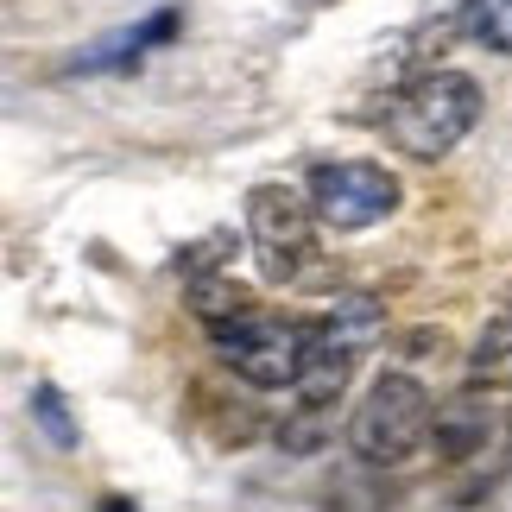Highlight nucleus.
I'll return each instance as SVG.
<instances>
[{"instance_id":"2eb2a0df","label":"nucleus","mask_w":512,"mask_h":512,"mask_svg":"<svg viewBox=\"0 0 512 512\" xmlns=\"http://www.w3.org/2000/svg\"><path fill=\"white\" fill-rule=\"evenodd\" d=\"M506 310H512V304H506Z\"/></svg>"},{"instance_id":"f257e3e1","label":"nucleus","mask_w":512,"mask_h":512,"mask_svg":"<svg viewBox=\"0 0 512 512\" xmlns=\"http://www.w3.org/2000/svg\"><path fill=\"white\" fill-rule=\"evenodd\" d=\"M481 121V83L462 70H430L418 76L405 95H392L386 108V140L405 152V159H443L456 152Z\"/></svg>"},{"instance_id":"4468645a","label":"nucleus","mask_w":512,"mask_h":512,"mask_svg":"<svg viewBox=\"0 0 512 512\" xmlns=\"http://www.w3.org/2000/svg\"><path fill=\"white\" fill-rule=\"evenodd\" d=\"M506 430H512V418H506Z\"/></svg>"},{"instance_id":"f8f14e48","label":"nucleus","mask_w":512,"mask_h":512,"mask_svg":"<svg viewBox=\"0 0 512 512\" xmlns=\"http://www.w3.org/2000/svg\"><path fill=\"white\" fill-rule=\"evenodd\" d=\"M32 418L45 424V437H51L57 449H76V424H70L64 392H57V386H32Z\"/></svg>"},{"instance_id":"1a4fd4ad","label":"nucleus","mask_w":512,"mask_h":512,"mask_svg":"<svg viewBox=\"0 0 512 512\" xmlns=\"http://www.w3.org/2000/svg\"><path fill=\"white\" fill-rule=\"evenodd\" d=\"M190 310L209 329H222L234 317H253V298H247V285L228 279V272H196V279H190Z\"/></svg>"},{"instance_id":"0eeeda50","label":"nucleus","mask_w":512,"mask_h":512,"mask_svg":"<svg viewBox=\"0 0 512 512\" xmlns=\"http://www.w3.org/2000/svg\"><path fill=\"white\" fill-rule=\"evenodd\" d=\"M177 32V7H165V13H152L146 26H133V32H114L108 45H95V51H83L76 57V76H95V70H127V64H140V57L152 51V45H165V38Z\"/></svg>"},{"instance_id":"39448f33","label":"nucleus","mask_w":512,"mask_h":512,"mask_svg":"<svg viewBox=\"0 0 512 512\" xmlns=\"http://www.w3.org/2000/svg\"><path fill=\"white\" fill-rule=\"evenodd\" d=\"M310 209L336 234L380 228L386 215L399 209V177L386 165H373V159H323L310 171Z\"/></svg>"},{"instance_id":"f03ea898","label":"nucleus","mask_w":512,"mask_h":512,"mask_svg":"<svg viewBox=\"0 0 512 512\" xmlns=\"http://www.w3.org/2000/svg\"><path fill=\"white\" fill-rule=\"evenodd\" d=\"M437 437V405L411 373H380L348 418V449L373 468H405Z\"/></svg>"},{"instance_id":"20e7f679","label":"nucleus","mask_w":512,"mask_h":512,"mask_svg":"<svg viewBox=\"0 0 512 512\" xmlns=\"http://www.w3.org/2000/svg\"><path fill=\"white\" fill-rule=\"evenodd\" d=\"M209 336H215L222 367L241 373L247 386H260V392L298 386L304 348H310V323H285V317L253 310V317H234V323H222V329H209Z\"/></svg>"},{"instance_id":"ddd939ff","label":"nucleus","mask_w":512,"mask_h":512,"mask_svg":"<svg viewBox=\"0 0 512 512\" xmlns=\"http://www.w3.org/2000/svg\"><path fill=\"white\" fill-rule=\"evenodd\" d=\"M102 512H133V500H102Z\"/></svg>"},{"instance_id":"9d476101","label":"nucleus","mask_w":512,"mask_h":512,"mask_svg":"<svg viewBox=\"0 0 512 512\" xmlns=\"http://www.w3.org/2000/svg\"><path fill=\"white\" fill-rule=\"evenodd\" d=\"M468 380L475 386H512V310H500V317L481 329L475 354H468Z\"/></svg>"},{"instance_id":"9b49d317","label":"nucleus","mask_w":512,"mask_h":512,"mask_svg":"<svg viewBox=\"0 0 512 512\" xmlns=\"http://www.w3.org/2000/svg\"><path fill=\"white\" fill-rule=\"evenodd\" d=\"M462 32L475 45L512 57V0H462Z\"/></svg>"},{"instance_id":"7ed1b4c3","label":"nucleus","mask_w":512,"mask_h":512,"mask_svg":"<svg viewBox=\"0 0 512 512\" xmlns=\"http://www.w3.org/2000/svg\"><path fill=\"white\" fill-rule=\"evenodd\" d=\"M310 222H317V209L291 184H253L247 190V241H253V260H260L266 285H298L310 272V253H317Z\"/></svg>"},{"instance_id":"6e6552de","label":"nucleus","mask_w":512,"mask_h":512,"mask_svg":"<svg viewBox=\"0 0 512 512\" xmlns=\"http://www.w3.org/2000/svg\"><path fill=\"white\" fill-rule=\"evenodd\" d=\"M380 475H386V468H373L361 456H354L348 468H336L329 487H323L329 512H392V481H380Z\"/></svg>"},{"instance_id":"423d86ee","label":"nucleus","mask_w":512,"mask_h":512,"mask_svg":"<svg viewBox=\"0 0 512 512\" xmlns=\"http://www.w3.org/2000/svg\"><path fill=\"white\" fill-rule=\"evenodd\" d=\"M494 443V411H487L481 392H456V399L437 405V456L443 462H475Z\"/></svg>"}]
</instances>
